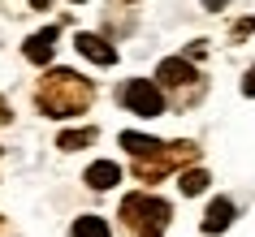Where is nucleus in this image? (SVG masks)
I'll list each match as a JSON object with an SVG mask.
<instances>
[{
  "label": "nucleus",
  "mask_w": 255,
  "mask_h": 237,
  "mask_svg": "<svg viewBox=\"0 0 255 237\" xmlns=\"http://www.w3.org/2000/svg\"><path fill=\"white\" fill-rule=\"evenodd\" d=\"M255 30V17H247V22H238V26H234V35H251Z\"/></svg>",
  "instance_id": "obj_13"
},
{
  "label": "nucleus",
  "mask_w": 255,
  "mask_h": 237,
  "mask_svg": "<svg viewBox=\"0 0 255 237\" xmlns=\"http://www.w3.org/2000/svg\"><path fill=\"white\" fill-rule=\"evenodd\" d=\"M121 220L130 224V237H160V229L169 224V203L147 194H130L121 203Z\"/></svg>",
  "instance_id": "obj_2"
},
{
  "label": "nucleus",
  "mask_w": 255,
  "mask_h": 237,
  "mask_svg": "<svg viewBox=\"0 0 255 237\" xmlns=\"http://www.w3.org/2000/svg\"><path fill=\"white\" fill-rule=\"evenodd\" d=\"M74 237H108V224L100 216H78L74 220Z\"/></svg>",
  "instance_id": "obj_11"
},
{
  "label": "nucleus",
  "mask_w": 255,
  "mask_h": 237,
  "mask_svg": "<svg viewBox=\"0 0 255 237\" xmlns=\"http://www.w3.org/2000/svg\"><path fill=\"white\" fill-rule=\"evenodd\" d=\"M48 4H52V0H30V9H48Z\"/></svg>",
  "instance_id": "obj_15"
},
{
  "label": "nucleus",
  "mask_w": 255,
  "mask_h": 237,
  "mask_svg": "<svg viewBox=\"0 0 255 237\" xmlns=\"http://www.w3.org/2000/svg\"><path fill=\"white\" fill-rule=\"evenodd\" d=\"M121 104L130 108V112H138V117H160V112H164V95H160L156 82L134 78V82L121 86Z\"/></svg>",
  "instance_id": "obj_3"
},
{
  "label": "nucleus",
  "mask_w": 255,
  "mask_h": 237,
  "mask_svg": "<svg viewBox=\"0 0 255 237\" xmlns=\"http://www.w3.org/2000/svg\"><path fill=\"white\" fill-rule=\"evenodd\" d=\"M203 185H208V172L203 168H186L182 172V194H199Z\"/></svg>",
  "instance_id": "obj_12"
},
{
  "label": "nucleus",
  "mask_w": 255,
  "mask_h": 237,
  "mask_svg": "<svg viewBox=\"0 0 255 237\" xmlns=\"http://www.w3.org/2000/svg\"><path fill=\"white\" fill-rule=\"evenodd\" d=\"M203 4H208V9H221V4H225V0H203Z\"/></svg>",
  "instance_id": "obj_16"
},
{
  "label": "nucleus",
  "mask_w": 255,
  "mask_h": 237,
  "mask_svg": "<svg viewBox=\"0 0 255 237\" xmlns=\"http://www.w3.org/2000/svg\"><path fill=\"white\" fill-rule=\"evenodd\" d=\"M156 78H160L164 86H190L199 74H195V65H190V61H177V56H173V61H160Z\"/></svg>",
  "instance_id": "obj_4"
},
{
  "label": "nucleus",
  "mask_w": 255,
  "mask_h": 237,
  "mask_svg": "<svg viewBox=\"0 0 255 237\" xmlns=\"http://www.w3.org/2000/svg\"><path fill=\"white\" fill-rule=\"evenodd\" d=\"M229 220H234V203L216 198L212 207H208V216H203V233H221V229H229Z\"/></svg>",
  "instance_id": "obj_9"
},
{
  "label": "nucleus",
  "mask_w": 255,
  "mask_h": 237,
  "mask_svg": "<svg viewBox=\"0 0 255 237\" xmlns=\"http://www.w3.org/2000/svg\"><path fill=\"white\" fill-rule=\"evenodd\" d=\"M121 147H126L134 159H151V156L164 151V143H156V138H147V134H130V130L121 134Z\"/></svg>",
  "instance_id": "obj_6"
},
{
  "label": "nucleus",
  "mask_w": 255,
  "mask_h": 237,
  "mask_svg": "<svg viewBox=\"0 0 255 237\" xmlns=\"http://www.w3.org/2000/svg\"><path fill=\"white\" fill-rule=\"evenodd\" d=\"M87 143H95V130H65L61 138H56V147H61V151H82Z\"/></svg>",
  "instance_id": "obj_10"
},
{
  "label": "nucleus",
  "mask_w": 255,
  "mask_h": 237,
  "mask_svg": "<svg viewBox=\"0 0 255 237\" xmlns=\"http://www.w3.org/2000/svg\"><path fill=\"white\" fill-rule=\"evenodd\" d=\"M95 86L82 74H74V69H52L48 78L39 82V108L43 117H78V112H87V104H91Z\"/></svg>",
  "instance_id": "obj_1"
},
{
  "label": "nucleus",
  "mask_w": 255,
  "mask_h": 237,
  "mask_svg": "<svg viewBox=\"0 0 255 237\" xmlns=\"http://www.w3.org/2000/svg\"><path fill=\"white\" fill-rule=\"evenodd\" d=\"M52 48H56V26H48V30H39V35L26 39V61L30 65H48L52 61Z\"/></svg>",
  "instance_id": "obj_5"
},
{
  "label": "nucleus",
  "mask_w": 255,
  "mask_h": 237,
  "mask_svg": "<svg viewBox=\"0 0 255 237\" xmlns=\"http://www.w3.org/2000/svg\"><path fill=\"white\" fill-rule=\"evenodd\" d=\"M78 52L87 56V61H95V65H113V61H117V52H113L100 35H78Z\"/></svg>",
  "instance_id": "obj_7"
},
{
  "label": "nucleus",
  "mask_w": 255,
  "mask_h": 237,
  "mask_svg": "<svg viewBox=\"0 0 255 237\" xmlns=\"http://www.w3.org/2000/svg\"><path fill=\"white\" fill-rule=\"evenodd\" d=\"M117 181H121V168L113 164V159H100V164L87 168V185H91V190H113Z\"/></svg>",
  "instance_id": "obj_8"
},
{
  "label": "nucleus",
  "mask_w": 255,
  "mask_h": 237,
  "mask_svg": "<svg viewBox=\"0 0 255 237\" xmlns=\"http://www.w3.org/2000/svg\"><path fill=\"white\" fill-rule=\"evenodd\" d=\"M242 91H247V95H255V69L247 74V82H242Z\"/></svg>",
  "instance_id": "obj_14"
}]
</instances>
